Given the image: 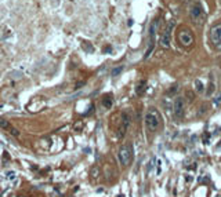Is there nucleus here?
Listing matches in <instances>:
<instances>
[{
	"mask_svg": "<svg viewBox=\"0 0 221 197\" xmlns=\"http://www.w3.org/2000/svg\"><path fill=\"white\" fill-rule=\"evenodd\" d=\"M195 91L196 92H205V84H203L202 80H199V79H196L195 80Z\"/></svg>",
	"mask_w": 221,
	"mask_h": 197,
	"instance_id": "obj_11",
	"label": "nucleus"
},
{
	"mask_svg": "<svg viewBox=\"0 0 221 197\" xmlns=\"http://www.w3.org/2000/svg\"><path fill=\"white\" fill-rule=\"evenodd\" d=\"M162 174V163H160V159H158V164H156V175H160Z\"/></svg>",
	"mask_w": 221,
	"mask_h": 197,
	"instance_id": "obj_15",
	"label": "nucleus"
},
{
	"mask_svg": "<svg viewBox=\"0 0 221 197\" xmlns=\"http://www.w3.org/2000/svg\"><path fill=\"white\" fill-rule=\"evenodd\" d=\"M146 90V80H140L138 84L135 86V95H142Z\"/></svg>",
	"mask_w": 221,
	"mask_h": 197,
	"instance_id": "obj_10",
	"label": "nucleus"
},
{
	"mask_svg": "<svg viewBox=\"0 0 221 197\" xmlns=\"http://www.w3.org/2000/svg\"><path fill=\"white\" fill-rule=\"evenodd\" d=\"M216 91V84H214V79L213 77H210V83H209V88H207V91H206V95H211L213 92Z\"/></svg>",
	"mask_w": 221,
	"mask_h": 197,
	"instance_id": "obj_12",
	"label": "nucleus"
},
{
	"mask_svg": "<svg viewBox=\"0 0 221 197\" xmlns=\"http://www.w3.org/2000/svg\"><path fill=\"white\" fill-rule=\"evenodd\" d=\"M118 157H119V161L122 165H129L133 160V147L131 143H126L123 146H120L119 153H118Z\"/></svg>",
	"mask_w": 221,
	"mask_h": 197,
	"instance_id": "obj_3",
	"label": "nucleus"
},
{
	"mask_svg": "<svg viewBox=\"0 0 221 197\" xmlns=\"http://www.w3.org/2000/svg\"><path fill=\"white\" fill-rule=\"evenodd\" d=\"M130 120H131V117L129 115V112H125L123 113V117H122V124H120V127H119V132H118L119 137H123L126 134L127 128H129V124H130Z\"/></svg>",
	"mask_w": 221,
	"mask_h": 197,
	"instance_id": "obj_8",
	"label": "nucleus"
},
{
	"mask_svg": "<svg viewBox=\"0 0 221 197\" xmlns=\"http://www.w3.org/2000/svg\"><path fill=\"white\" fill-rule=\"evenodd\" d=\"M178 41H180L181 46H184V47H190V46L194 44L195 37H194V35H192L191 31H188V29H183V31L178 32Z\"/></svg>",
	"mask_w": 221,
	"mask_h": 197,
	"instance_id": "obj_7",
	"label": "nucleus"
},
{
	"mask_svg": "<svg viewBox=\"0 0 221 197\" xmlns=\"http://www.w3.org/2000/svg\"><path fill=\"white\" fill-rule=\"evenodd\" d=\"M102 103H104V106H105V108H109V106H111V103H112V98L107 96V98L104 99V102H102Z\"/></svg>",
	"mask_w": 221,
	"mask_h": 197,
	"instance_id": "obj_14",
	"label": "nucleus"
},
{
	"mask_svg": "<svg viewBox=\"0 0 221 197\" xmlns=\"http://www.w3.org/2000/svg\"><path fill=\"white\" fill-rule=\"evenodd\" d=\"M190 15L196 25H203V22H205V19H206V13H205V10H203L202 3L195 1V3L191 6Z\"/></svg>",
	"mask_w": 221,
	"mask_h": 197,
	"instance_id": "obj_2",
	"label": "nucleus"
},
{
	"mask_svg": "<svg viewBox=\"0 0 221 197\" xmlns=\"http://www.w3.org/2000/svg\"><path fill=\"white\" fill-rule=\"evenodd\" d=\"M98 172H100V170H98V167H94V168L91 170V175H93L94 178H97V177H98Z\"/></svg>",
	"mask_w": 221,
	"mask_h": 197,
	"instance_id": "obj_16",
	"label": "nucleus"
},
{
	"mask_svg": "<svg viewBox=\"0 0 221 197\" xmlns=\"http://www.w3.org/2000/svg\"><path fill=\"white\" fill-rule=\"evenodd\" d=\"M184 112H185V101L183 96H177L174 102H173V113L177 120H181L184 117Z\"/></svg>",
	"mask_w": 221,
	"mask_h": 197,
	"instance_id": "obj_6",
	"label": "nucleus"
},
{
	"mask_svg": "<svg viewBox=\"0 0 221 197\" xmlns=\"http://www.w3.org/2000/svg\"><path fill=\"white\" fill-rule=\"evenodd\" d=\"M122 72H123V66H118V68H114V69H112V76H114V77L119 76Z\"/></svg>",
	"mask_w": 221,
	"mask_h": 197,
	"instance_id": "obj_13",
	"label": "nucleus"
},
{
	"mask_svg": "<svg viewBox=\"0 0 221 197\" xmlns=\"http://www.w3.org/2000/svg\"><path fill=\"white\" fill-rule=\"evenodd\" d=\"M159 21H160V19L156 17V18L152 21L151 26H149V43H152V44H155L156 32H158V29H159Z\"/></svg>",
	"mask_w": 221,
	"mask_h": 197,
	"instance_id": "obj_9",
	"label": "nucleus"
},
{
	"mask_svg": "<svg viewBox=\"0 0 221 197\" xmlns=\"http://www.w3.org/2000/svg\"><path fill=\"white\" fill-rule=\"evenodd\" d=\"M210 40L216 50H221V24H217L210 29Z\"/></svg>",
	"mask_w": 221,
	"mask_h": 197,
	"instance_id": "obj_5",
	"label": "nucleus"
},
{
	"mask_svg": "<svg viewBox=\"0 0 221 197\" xmlns=\"http://www.w3.org/2000/svg\"><path fill=\"white\" fill-rule=\"evenodd\" d=\"M220 66H221V58H220Z\"/></svg>",
	"mask_w": 221,
	"mask_h": 197,
	"instance_id": "obj_18",
	"label": "nucleus"
},
{
	"mask_svg": "<svg viewBox=\"0 0 221 197\" xmlns=\"http://www.w3.org/2000/svg\"><path fill=\"white\" fill-rule=\"evenodd\" d=\"M144 120H145V127L148 131H156L158 127L160 126V115H159V112L156 109L151 108L148 112L145 113V117H144Z\"/></svg>",
	"mask_w": 221,
	"mask_h": 197,
	"instance_id": "obj_1",
	"label": "nucleus"
},
{
	"mask_svg": "<svg viewBox=\"0 0 221 197\" xmlns=\"http://www.w3.org/2000/svg\"><path fill=\"white\" fill-rule=\"evenodd\" d=\"M174 26H176V21H173V19H171L170 22L167 24V26H166V29H164L163 35H162V37H160V46H162L163 48H169V47H170L171 32H173Z\"/></svg>",
	"mask_w": 221,
	"mask_h": 197,
	"instance_id": "obj_4",
	"label": "nucleus"
},
{
	"mask_svg": "<svg viewBox=\"0 0 221 197\" xmlns=\"http://www.w3.org/2000/svg\"><path fill=\"white\" fill-rule=\"evenodd\" d=\"M214 103L216 105H221V91H220V94L217 95V98L214 99Z\"/></svg>",
	"mask_w": 221,
	"mask_h": 197,
	"instance_id": "obj_17",
	"label": "nucleus"
}]
</instances>
